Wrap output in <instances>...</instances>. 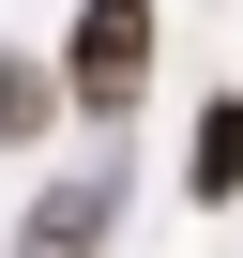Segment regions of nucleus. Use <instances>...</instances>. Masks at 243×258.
Wrapping results in <instances>:
<instances>
[{
  "label": "nucleus",
  "instance_id": "f257e3e1",
  "mask_svg": "<svg viewBox=\"0 0 243 258\" xmlns=\"http://www.w3.org/2000/svg\"><path fill=\"white\" fill-rule=\"evenodd\" d=\"M152 0H76V31H61V106L76 121H137V91H152Z\"/></svg>",
  "mask_w": 243,
  "mask_h": 258
},
{
  "label": "nucleus",
  "instance_id": "20e7f679",
  "mask_svg": "<svg viewBox=\"0 0 243 258\" xmlns=\"http://www.w3.org/2000/svg\"><path fill=\"white\" fill-rule=\"evenodd\" d=\"M46 121H61V76H46V61H16V46H0V137H46Z\"/></svg>",
  "mask_w": 243,
  "mask_h": 258
},
{
  "label": "nucleus",
  "instance_id": "7ed1b4c3",
  "mask_svg": "<svg viewBox=\"0 0 243 258\" xmlns=\"http://www.w3.org/2000/svg\"><path fill=\"white\" fill-rule=\"evenodd\" d=\"M106 213H122V182L91 167V182H61V198L16 228V258H91V243H106Z\"/></svg>",
  "mask_w": 243,
  "mask_h": 258
},
{
  "label": "nucleus",
  "instance_id": "f03ea898",
  "mask_svg": "<svg viewBox=\"0 0 243 258\" xmlns=\"http://www.w3.org/2000/svg\"><path fill=\"white\" fill-rule=\"evenodd\" d=\"M183 198H198V213H228V198H243V91H213V106H198V137H183Z\"/></svg>",
  "mask_w": 243,
  "mask_h": 258
}]
</instances>
